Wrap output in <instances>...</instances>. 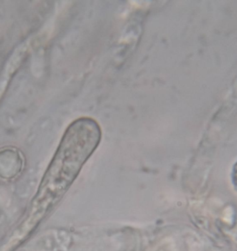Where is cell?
Wrapping results in <instances>:
<instances>
[{"label": "cell", "instance_id": "3", "mask_svg": "<svg viewBox=\"0 0 237 251\" xmlns=\"http://www.w3.org/2000/svg\"><path fill=\"white\" fill-rule=\"evenodd\" d=\"M233 182L235 184V187L237 189V163L235 166L233 171Z\"/></svg>", "mask_w": 237, "mask_h": 251}, {"label": "cell", "instance_id": "1", "mask_svg": "<svg viewBox=\"0 0 237 251\" xmlns=\"http://www.w3.org/2000/svg\"><path fill=\"white\" fill-rule=\"evenodd\" d=\"M101 136V127L93 118L77 119L68 127L35 200L38 218H43L66 195L97 148Z\"/></svg>", "mask_w": 237, "mask_h": 251}, {"label": "cell", "instance_id": "2", "mask_svg": "<svg viewBox=\"0 0 237 251\" xmlns=\"http://www.w3.org/2000/svg\"><path fill=\"white\" fill-rule=\"evenodd\" d=\"M24 165L21 153L13 148L0 151V177L14 178L21 173Z\"/></svg>", "mask_w": 237, "mask_h": 251}]
</instances>
